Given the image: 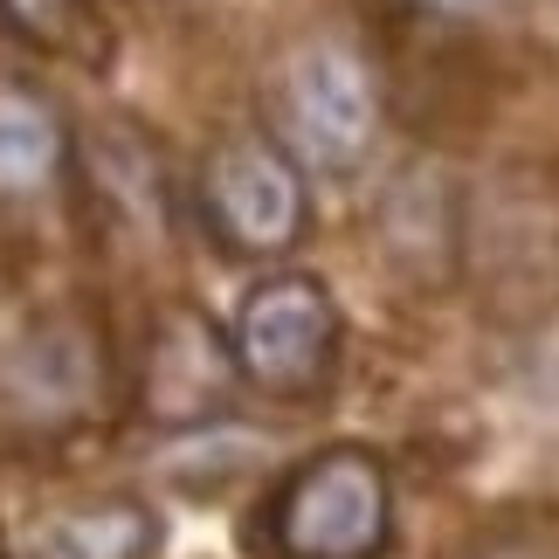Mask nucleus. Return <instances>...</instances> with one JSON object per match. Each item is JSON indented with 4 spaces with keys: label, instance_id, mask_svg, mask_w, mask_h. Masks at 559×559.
<instances>
[{
    "label": "nucleus",
    "instance_id": "1",
    "mask_svg": "<svg viewBox=\"0 0 559 559\" xmlns=\"http://www.w3.org/2000/svg\"><path fill=\"white\" fill-rule=\"evenodd\" d=\"M255 546L270 559H380L394 546V484L373 449L332 442L263 498Z\"/></svg>",
    "mask_w": 559,
    "mask_h": 559
},
{
    "label": "nucleus",
    "instance_id": "2",
    "mask_svg": "<svg viewBox=\"0 0 559 559\" xmlns=\"http://www.w3.org/2000/svg\"><path fill=\"white\" fill-rule=\"evenodd\" d=\"M193 207H201L214 249L235 263H276L311 228L305 166L276 145V132H255V124L207 145L201 174H193Z\"/></svg>",
    "mask_w": 559,
    "mask_h": 559
},
{
    "label": "nucleus",
    "instance_id": "3",
    "mask_svg": "<svg viewBox=\"0 0 559 559\" xmlns=\"http://www.w3.org/2000/svg\"><path fill=\"white\" fill-rule=\"evenodd\" d=\"M276 124H284V153L325 180H353L380 153V76L353 41H305L276 83Z\"/></svg>",
    "mask_w": 559,
    "mask_h": 559
},
{
    "label": "nucleus",
    "instance_id": "4",
    "mask_svg": "<svg viewBox=\"0 0 559 559\" xmlns=\"http://www.w3.org/2000/svg\"><path fill=\"white\" fill-rule=\"evenodd\" d=\"M228 359L235 380L255 386L270 401H311L325 394V380L338 367V305L332 290L305 270H276L255 276L235 305L228 325Z\"/></svg>",
    "mask_w": 559,
    "mask_h": 559
},
{
    "label": "nucleus",
    "instance_id": "5",
    "mask_svg": "<svg viewBox=\"0 0 559 559\" xmlns=\"http://www.w3.org/2000/svg\"><path fill=\"white\" fill-rule=\"evenodd\" d=\"M139 415L153 428H201L222 421L235 401V359H228V332L207 325L201 305H159L153 332L139 338Z\"/></svg>",
    "mask_w": 559,
    "mask_h": 559
},
{
    "label": "nucleus",
    "instance_id": "6",
    "mask_svg": "<svg viewBox=\"0 0 559 559\" xmlns=\"http://www.w3.org/2000/svg\"><path fill=\"white\" fill-rule=\"evenodd\" d=\"M97 380H104L97 338L76 332V325H41V332H28L8 353V367H0V386H8L21 407H49V415H70V407L97 401Z\"/></svg>",
    "mask_w": 559,
    "mask_h": 559
},
{
    "label": "nucleus",
    "instance_id": "7",
    "mask_svg": "<svg viewBox=\"0 0 559 559\" xmlns=\"http://www.w3.org/2000/svg\"><path fill=\"white\" fill-rule=\"evenodd\" d=\"M153 552H159V519L139 498L49 511L28 539V559H153Z\"/></svg>",
    "mask_w": 559,
    "mask_h": 559
},
{
    "label": "nucleus",
    "instance_id": "8",
    "mask_svg": "<svg viewBox=\"0 0 559 559\" xmlns=\"http://www.w3.org/2000/svg\"><path fill=\"white\" fill-rule=\"evenodd\" d=\"M62 159H70V132H62L56 104L28 83H0V193L56 187Z\"/></svg>",
    "mask_w": 559,
    "mask_h": 559
},
{
    "label": "nucleus",
    "instance_id": "9",
    "mask_svg": "<svg viewBox=\"0 0 559 559\" xmlns=\"http://www.w3.org/2000/svg\"><path fill=\"white\" fill-rule=\"evenodd\" d=\"M0 21L41 56L97 62V49H104V28H97L91 0H0Z\"/></svg>",
    "mask_w": 559,
    "mask_h": 559
},
{
    "label": "nucleus",
    "instance_id": "10",
    "mask_svg": "<svg viewBox=\"0 0 559 559\" xmlns=\"http://www.w3.org/2000/svg\"><path fill=\"white\" fill-rule=\"evenodd\" d=\"M449 559H559V519L552 511H511V519L469 532Z\"/></svg>",
    "mask_w": 559,
    "mask_h": 559
},
{
    "label": "nucleus",
    "instance_id": "11",
    "mask_svg": "<svg viewBox=\"0 0 559 559\" xmlns=\"http://www.w3.org/2000/svg\"><path fill=\"white\" fill-rule=\"evenodd\" d=\"M415 8H428V14H484V8H498V0H415Z\"/></svg>",
    "mask_w": 559,
    "mask_h": 559
}]
</instances>
